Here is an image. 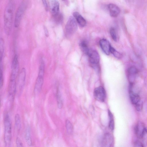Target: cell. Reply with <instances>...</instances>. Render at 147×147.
Masks as SVG:
<instances>
[{"instance_id": "1", "label": "cell", "mask_w": 147, "mask_h": 147, "mask_svg": "<svg viewBox=\"0 0 147 147\" xmlns=\"http://www.w3.org/2000/svg\"><path fill=\"white\" fill-rule=\"evenodd\" d=\"M13 8V2L10 1L5 7L4 14V28L7 35L9 34L12 28Z\"/></svg>"}, {"instance_id": "2", "label": "cell", "mask_w": 147, "mask_h": 147, "mask_svg": "<svg viewBox=\"0 0 147 147\" xmlns=\"http://www.w3.org/2000/svg\"><path fill=\"white\" fill-rule=\"evenodd\" d=\"M4 118V141L5 146H10L12 137L11 126V120L8 114L6 113Z\"/></svg>"}, {"instance_id": "3", "label": "cell", "mask_w": 147, "mask_h": 147, "mask_svg": "<svg viewBox=\"0 0 147 147\" xmlns=\"http://www.w3.org/2000/svg\"><path fill=\"white\" fill-rule=\"evenodd\" d=\"M27 6V2L24 1L21 3L18 7L16 13L14 22V25L16 28H18L19 26Z\"/></svg>"}, {"instance_id": "4", "label": "cell", "mask_w": 147, "mask_h": 147, "mask_svg": "<svg viewBox=\"0 0 147 147\" xmlns=\"http://www.w3.org/2000/svg\"><path fill=\"white\" fill-rule=\"evenodd\" d=\"M77 29V25L76 19L72 16L69 18L65 26L66 35L70 36L76 32Z\"/></svg>"}, {"instance_id": "5", "label": "cell", "mask_w": 147, "mask_h": 147, "mask_svg": "<svg viewBox=\"0 0 147 147\" xmlns=\"http://www.w3.org/2000/svg\"><path fill=\"white\" fill-rule=\"evenodd\" d=\"M19 64L18 56L16 55L12 60L11 65V72L10 79H16L18 74Z\"/></svg>"}, {"instance_id": "6", "label": "cell", "mask_w": 147, "mask_h": 147, "mask_svg": "<svg viewBox=\"0 0 147 147\" xmlns=\"http://www.w3.org/2000/svg\"><path fill=\"white\" fill-rule=\"evenodd\" d=\"M129 93L130 99L132 104L135 105L141 100L139 95L135 90L134 84H129Z\"/></svg>"}, {"instance_id": "7", "label": "cell", "mask_w": 147, "mask_h": 147, "mask_svg": "<svg viewBox=\"0 0 147 147\" xmlns=\"http://www.w3.org/2000/svg\"><path fill=\"white\" fill-rule=\"evenodd\" d=\"M94 96L97 100L103 102L106 98V92L104 88L102 86L96 88L94 91Z\"/></svg>"}, {"instance_id": "8", "label": "cell", "mask_w": 147, "mask_h": 147, "mask_svg": "<svg viewBox=\"0 0 147 147\" xmlns=\"http://www.w3.org/2000/svg\"><path fill=\"white\" fill-rule=\"evenodd\" d=\"M17 84L16 80L9 79L8 86V93L10 100L13 101L16 94Z\"/></svg>"}, {"instance_id": "9", "label": "cell", "mask_w": 147, "mask_h": 147, "mask_svg": "<svg viewBox=\"0 0 147 147\" xmlns=\"http://www.w3.org/2000/svg\"><path fill=\"white\" fill-rule=\"evenodd\" d=\"M87 55L88 56L89 61L92 65H96L99 63L100 56L96 51L90 49Z\"/></svg>"}, {"instance_id": "10", "label": "cell", "mask_w": 147, "mask_h": 147, "mask_svg": "<svg viewBox=\"0 0 147 147\" xmlns=\"http://www.w3.org/2000/svg\"><path fill=\"white\" fill-rule=\"evenodd\" d=\"M26 71L24 68L20 70L18 74V86L19 90H22L23 88L26 80Z\"/></svg>"}, {"instance_id": "11", "label": "cell", "mask_w": 147, "mask_h": 147, "mask_svg": "<svg viewBox=\"0 0 147 147\" xmlns=\"http://www.w3.org/2000/svg\"><path fill=\"white\" fill-rule=\"evenodd\" d=\"M50 5L51 13L53 17L59 13V4L57 0H50Z\"/></svg>"}, {"instance_id": "12", "label": "cell", "mask_w": 147, "mask_h": 147, "mask_svg": "<svg viewBox=\"0 0 147 147\" xmlns=\"http://www.w3.org/2000/svg\"><path fill=\"white\" fill-rule=\"evenodd\" d=\"M127 73L129 84L134 83L136 76L138 73L137 69L135 67H131L128 68Z\"/></svg>"}, {"instance_id": "13", "label": "cell", "mask_w": 147, "mask_h": 147, "mask_svg": "<svg viewBox=\"0 0 147 147\" xmlns=\"http://www.w3.org/2000/svg\"><path fill=\"white\" fill-rule=\"evenodd\" d=\"M113 139L112 135L109 133L104 134L102 141V146L105 147H111L113 142Z\"/></svg>"}, {"instance_id": "14", "label": "cell", "mask_w": 147, "mask_h": 147, "mask_svg": "<svg viewBox=\"0 0 147 147\" xmlns=\"http://www.w3.org/2000/svg\"><path fill=\"white\" fill-rule=\"evenodd\" d=\"M99 44L101 49L103 52L107 55H108L110 52V49L111 46L107 40L102 39L99 41Z\"/></svg>"}, {"instance_id": "15", "label": "cell", "mask_w": 147, "mask_h": 147, "mask_svg": "<svg viewBox=\"0 0 147 147\" xmlns=\"http://www.w3.org/2000/svg\"><path fill=\"white\" fill-rule=\"evenodd\" d=\"M44 77L38 76L36 79L34 88V92L37 94L40 92L43 85Z\"/></svg>"}, {"instance_id": "16", "label": "cell", "mask_w": 147, "mask_h": 147, "mask_svg": "<svg viewBox=\"0 0 147 147\" xmlns=\"http://www.w3.org/2000/svg\"><path fill=\"white\" fill-rule=\"evenodd\" d=\"M108 7L111 16L115 18L117 17L120 12L119 7L115 4L110 3L108 5Z\"/></svg>"}, {"instance_id": "17", "label": "cell", "mask_w": 147, "mask_h": 147, "mask_svg": "<svg viewBox=\"0 0 147 147\" xmlns=\"http://www.w3.org/2000/svg\"><path fill=\"white\" fill-rule=\"evenodd\" d=\"M144 124L141 122H138L135 128V131L136 136L141 138L145 129Z\"/></svg>"}, {"instance_id": "18", "label": "cell", "mask_w": 147, "mask_h": 147, "mask_svg": "<svg viewBox=\"0 0 147 147\" xmlns=\"http://www.w3.org/2000/svg\"><path fill=\"white\" fill-rule=\"evenodd\" d=\"M73 16L79 24L82 27L86 26V22L84 18L78 12H74Z\"/></svg>"}, {"instance_id": "19", "label": "cell", "mask_w": 147, "mask_h": 147, "mask_svg": "<svg viewBox=\"0 0 147 147\" xmlns=\"http://www.w3.org/2000/svg\"><path fill=\"white\" fill-rule=\"evenodd\" d=\"M25 139L27 144L29 146L32 144V141L31 135V129L28 126L26 129L25 134Z\"/></svg>"}, {"instance_id": "20", "label": "cell", "mask_w": 147, "mask_h": 147, "mask_svg": "<svg viewBox=\"0 0 147 147\" xmlns=\"http://www.w3.org/2000/svg\"><path fill=\"white\" fill-rule=\"evenodd\" d=\"M15 123L16 129L19 131L21 128V122L20 117L18 114H16L15 116Z\"/></svg>"}, {"instance_id": "21", "label": "cell", "mask_w": 147, "mask_h": 147, "mask_svg": "<svg viewBox=\"0 0 147 147\" xmlns=\"http://www.w3.org/2000/svg\"><path fill=\"white\" fill-rule=\"evenodd\" d=\"M56 99L57 105L59 108H61L63 106V103L61 93L58 90L56 93Z\"/></svg>"}, {"instance_id": "22", "label": "cell", "mask_w": 147, "mask_h": 147, "mask_svg": "<svg viewBox=\"0 0 147 147\" xmlns=\"http://www.w3.org/2000/svg\"><path fill=\"white\" fill-rule=\"evenodd\" d=\"M45 70V63L43 60H42L39 67L38 76L44 77Z\"/></svg>"}, {"instance_id": "23", "label": "cell", "mask_w": 147, "mask_h": 147, "mask_svg": "<svg viewBox=\"0 0 147 147\" xmlns=\"http://www.w3.org/2000/svg\"><path fill=\"white\" fill-rule=\"evenodd\" d=\"M108 115L109 118V127L112 130L114 129V122L113 119V116L111 112L108 110Z\"/></svg>"}, {"instance_id": "24", "label": "cell", "mask_w": 147, "mask_h": 147, "mask_svg": "<svg viewBox=\"0 0 147 147\" xmlns=\"http://www.w3.org/2000/svg\"><path fill=\"white\" fill-rule=\"evenodd\" d=\"M80 46L82 51L87 54L90 49L88 47L86 42L84 41H82L80 43Z\"/></svg>"}, {"instance_id": "25", "label": "cell", "mask_w": 147, "mask_h": 147, "mask_svg": "<svg viewBox=\"0 0 147 147\" xmlns=\"http://www.w3.org/2000/svg\"><path fill=\"white\" fill-rule=\"evenodd\" d=\"M4 42L3 38H1L0 41V61L2 62L3 56L4 52Z\"/></svg>"}, {"instance_id": "26", "label": "cell", "mask_w": 147, "mask_h": 147, "mask_svg": "<svg viewBox=\"0 0 147 147\" xmlns=\"http://www.w3.org/2000/svg\"><path fill=\"white\" fill-rule=\"evenodd\" d=\"M65 125L67 133L69 134L71 133L73 131V127L71 123L68 120L66 121Z\"/></svg>"}, {"instance_id": "27", "label": "cell", "mask_w": 147, "mask_h": 147, "mask_svg": "<svg viewBox=\"0 0 147 147\" xmlns=\"http://www.w3.org/2000/svg\"><path fill=\"white\" fill-rule=\"evenodd\" d=\"M2 62H0V88L1 89L3 87V70Z\"/></svg>"}, {"instance_id": "28", "label": "cell", "mask_w": 147, "mask_h": 147, "mask_svg": "<svg viewBox=\"0 0 147 147\" xmlns=\"http://www.w3.org/2000/svg\"><path fill=\"white\" fill-rule=\"evenodd\" d=\"M53 18L56 23L59 24L63 21V17L62 14L60 13L58 15L53 17Z\"/></svg>"}, {"instance_id": "29", "label": "cell", "mask_w": 147, "mask_h": 147, "mask_svg": "<svg viewBox=\"0 0 147 147\" xmlns=\"http://www.w3.org/2000/svg\"><path fill=\"white\" fill-rule=\"evenodd\" d=\"M110 52L115 57L117 58L120 59L122 57L121 54L112 47L111 48Z\"/></svg>"}, {"instance_id": "30", "label": "cell", "mask_w": 147, "mask_h": 147, "mask_svg": "<svg viewBox=\"0 0 147 147\" xmlns=\"http://www.w3.org/2000/svg\"><path fill=\"white\" fill-rule=\"evenodd\" d=\"M141 139L144 146L147 145V131L145 129Z\"/></svg>"}, {"instance_id": "31", "label": "cell", "mask_w": 147, "mask_h": 147, "mask_svg": "<svg viewBox=\"0 0 147 147\" xmlns=\"http://www.w3.org/2000/svg\"><path fill=\"white\" fill-rule=\"evenodd\" d=\"M110 34L112 39L115 41H117V37L115 29L113 28H111L110 30Z\"/></svg>"}, {"instance_id": "32", "label": "cell", "mask_w": 147, "mask_h": 147, "mask_svg": "<svg viewBox=\"0 0 147 147\" xmlns=\"http://www.w3.org/2000/svg\"><path fill=\"white\" fill-rule=\"evenodd\" d=\"M135 108L138 111H141L143 108V103L142 101L140 100L135 105Z\"/></svg>"}, {"instance_id": "33", "label": "cell", "mask_w": 147, "mask_h": 147, "mask_svg": "<svg viewBox=\"0 0 147 147\" xmlns=\"http://www.w3.org/2000/svg\"><path fill=\"white\" fill-rule=\"evenodd\" d=\"M16 144L17 146L22 147L23 144L20 138L19 137H17L16 139Z\"/></svg>"}, {"instance_id": "34", "label": "cell", "mask_w": 147, "mask_h": 147, "mask_svg": "<svg viewBox=\"0 0 147 147\" xmlns=\"http://www.w3.org/2000/svg\"><path fill=\"white\" fill-rule=\"evenodd\" d=\"M134 146L135 147H143L144 146L142 142L139 141H137L134 143Z\"/></svg>"}, {"instance_id": "35", "label": "cell", "mask_w": 147, "mask_h": 147, "mask_svg": "<svg viewBox=\"0 0 147 147\" xmlns=\"http://www.w3.org/2000/svg\"><path fill=\"white\" fill-rule=\"evenodd\" d=\"M42 3L46 11H47L48 9V4L46 0H41Z\"/></svg>"}, {"instance_id": "36", "label": "cell", "mask_w": 147, "mask_h": 147, "mask_svg": "<svg viewBox=\"0 0 147 147\" xmlns=\"http://www.w3.org/2000/svg\"><path fill=\"white\" fill-rule=\"evenodd\" d=\"M44 30H45V32L46 36H48V31L46 27L44 28Z\"/></svg>"}, {"instance_id": "37", "label": "cell", "mask_w": 147, "mask_h": 147, "mask_svg": "<svg viewBox=\"0 0 147 147\" xmlns=\"http://www.w3.org/2000/svg\"><path fill=\"white\" fill-rule=\"evenodd\" d=\"M62 0L64 1V0Z\"/></svg>"}]
</instances>
